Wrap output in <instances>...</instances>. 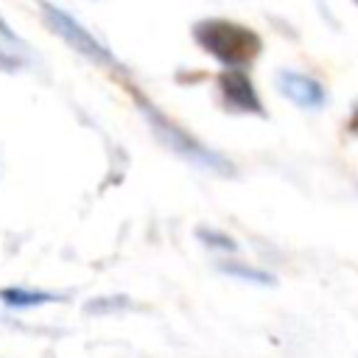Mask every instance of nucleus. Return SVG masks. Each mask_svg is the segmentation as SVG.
Masks as SVG:
<instances>
[{"instance_id": "nucleus-5", "label": "nucleus", "mask_w": 358, "mask_h": 358, "mask_svg": "<svg viewBox=\"0 0 358 358\" xmlns=\"http://www.w3.org/2000/svg\"><path fill=\"white\" fill-rule=\"evenodd\" d=\"M274 84H277L280 95L288 98L291 103H296L299 109L313 112V109H322L327 103V92H324L322 81H316L308 73H299V70H277Z\"/></svg>"}, {"instance_id": "nucleus-2", "label": "nucleus", "mask_w": 358, "mask_h": 358, "mask_svg": "<svg viewBox=\"0 0 358 358\" xmlns=\"http://www.w3.org/2000/svg\"><path fill=\"white\" fill-rule=\"evenodd\" d=\"M131 95L137 98V103H140L143 115L148 117V123L154 126L157 137H159L173 154L185 157L187 162H193V165H199V168H204V171H213V173H218V176H235V165H232L224 154H218L215 148L204 145L196 134H190L187 129H182V126H176L173 120H168V117H165L159 109H154L137 90H131Z\"/></svg>"}, {"instance_id": "nucleus-7", "label": "nucleus", "mask_w": 358, "mask_h": 358, "mask_svg": "<svg viewBox=\"0 0 358 358\" xmlns=\"http://www.w3.org/2000/svg\"><path fill=\"white\" fill-rule=\"evenodd\" d=\"M0 299L11 308H31V305H45L59 299L56 294H45V291H25V288H3Z\"/></svg>"}, {"instance_id": "nucleus-4", "label": "nucleus", "mask_w": 358, "mask_h": 358, "mask_svg": "<svg viewBox=\"0 0 358 358\" xmlns=\"http://www.w3.org/2000/svg\"><path fill=\"white\" fill-rule=\"evenodd\" d=\"M215 84H218V95H221V101L229 112L266 117L263 101H260V95L255 90V81L246 70H221Z\"/></svg>"}, {"instance_id": "nucleus-8", "label": "nucleus", "mask_w": 358, "mask_h": 358, "mask_svg": "<svg viewBox=\"0 0 358 358\" xmlns=\"http://www.w3.org/2000/svg\"><path fill=\"white\" fill-rule=\"evenodd\" d=\"M196 238L207 246V249H213V252H238V241L232 238V235H227V232H221V229H210V227H199L196 229Z\"/></svg>"}, {"instance_id": "nucleus-1", "label": "nucleus", "mask_w": 358, "mask_h": 358, "mask_svg": "<svg viewBox=\"0 0 358 358\" xmlns=\"http://www.w3.org/2000/svg\"><path fill=\"white\" fill-rule=\"evenodd\" d=\"M190 36L204 53H210L218 64H224V70H243L263 50V39L257 31L218 17L199 20L190 28Z\"/></svg>"}, {"instance_id": "nucleus-9", "label": "nucleus", "mask_w": 358, "mask_h": 358, "mask_svg": "<svg viewBox=\"0 0 358 358\" xmlns=\"http://www.w3.org/2000/svg\"><path fill=\"white\" fill-rule=\"evenodd\" d=\"M117 305H129V299L117 296V299H95L87 305V310H106V308H117Z\"/></svg>"}, {"instance_id": "nucleus-10", "label": "nucleus", "mask_w": 358, "mask_h": 358, "mask_svg": "<svg viewBox=\"0 0 358 358\" xmlns=\"http://www.w3.org/2000/svg\"><path fill=\"white\" fill-rule=\"evenodd\" d=\"M347 131L358 137V106L352 109V115H350V120H347Z\"/></svg>"}, {"instance_id": "nucleus-3", "label": "nucleus", "mask_w": 358, "mask_h": 358, "mask_svg": "<svg viewBox=\"0 0 358 358\" xmlns=\"http://www.w3.org/2000/svg\"><path fill=\"white\" fill-rule=\"evenodd\" d=\"M42 14H45V20H48V25L70 45V48H76L78 53H84L87 59H92V62H98V64H106V67H117V62H115V56L90 34V31H84L70 14H64V11H59V8H53V6H42Z\"/></svg>"}, {"instance_id": "nucleus-6", "label": "nucleus", "mask_w": 358, "mask_h": 358, "mask_svg": "<svg viewBox=\"0 0 358 358\" xmlns=\"http://www.w3.org/2000/svg\"><path fill=\"white\" fill-rule=\"evenodd\" d=\"M218 271L221 274H229V277H238V280H249V282H257V285H274V274L263 271V268H255V266H246V263H229V260H221L218 263Z\"/></svg>"}]
</instances>
